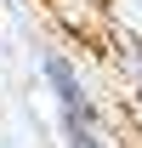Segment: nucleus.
Returning <instances> with one entry per match:
<instances>
[{"instance_id": "1", "label": "nucleus", "mask_w": 142, "mask_h": 148, "mask_svg": "<svg viewBox=\"0 0 142 148\" xmlns=\"http://www.w3.org/2000/svg\"><path fill=\"white\" fill-rule=\"evenodd\" d=\"M40 74H46V86H51V97H57L63 143L68 148H114L102 114H97V103H91V86H85V74H80V63H74L68 51H46L40 57Z\"/></svg>"}, {"instance_id": "2", "label": "nucleus", "mask_w": 142, "mask_h": 148, "mask_svg": "<svg viewBox=\"0 0 142 148\" xmlns=\"http://www.w3.org/2000/svg\"><path fill=\"white\" fill-rule=\"evenodd\" d=\"M125 63H131V74H137V86H142V40H125Z\"/></svg>"}, {"instance_id": "3", "label": "nucleus", "mask_w": 142, "mask_h": 148, "mask_svg": "<svg viewBox=\"0 0 142 148\" xmlns=\"http://www.w3.org/2000/svg\"><path fill=\"white\" fill-rule=\"evenodd\" d=\"M85 6H97V0H85Z\"/></svg>"}]
</instances>
